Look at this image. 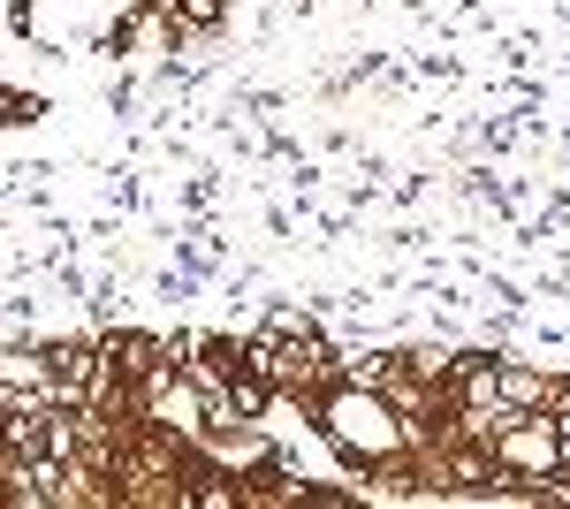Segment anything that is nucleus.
<instances>
[{
	"mask_svg": "<svg viewBox=\"0 0 570 509\" xmlns=\"http://www.w3.org/2000/svg\"><path fill=\"white\" fill-rule=\"evenodd\" d=\"M190 502H206V509H236V502H244V487H220V479H198V487H190Z\"/></svg>",
	"mask_w": 570,
	"mask_h": 509,
	"instance_id": "obj_4",
	"label": "nucleus"
},
{
	"mask_svg": "<svg viewBox=\"0 0 570 509\" xmlns=\"http://www.w3.org/2000/svg\"><path fill=\"white\" fill-rule=\"evenodd\" d=\"M168 8H176V16H190V23H214V16H220V0H168Z\"/></svg>",
	"mask_w": 570,
	"mask_h": 509,
	"instance_id": "obj_5",
	"label": "nucleus"
},
{
	"mask_svg": "<svg viewBox=\"0 0 570 509\" xmlns=\"http://www.w3.org/2000/svg\"><path fill=\"white\" fill-rule=\"evenodd\" d=\"M540 411H556L548 425H556V433L570 441V381H548V395H540Z\"/></svg>",
	"mask_w": 570,
	"mask_h": 509,
	"instance_id": "obj_3",
	"label": "nucleus"
},
{
	"mask_svg": "<svg viewBox=\"0 0 570 509\" xmlns=\"http://www.w3.org/2000/svg\"><path fill=\"white\" fill-rule=\"evenodd\" d=\"M556 471H570V441H563V464H556Z\"/></svg>",
	"mask_w": 570,
	"mask_h": 509,
	"instance_id": "obj_6",
	"label": "nucleus"
},
{
	"mask_svg": "<svg viewBox=\"0 0 570 509\" xmlns=\"http://www.w3.org/2000/svg\"><path fill=\"white\" fill-rule=\"evenodd\" d=\"M494 395H502L510 411H540L548 381H540V373H525V365H494Z\"/></svg>",
	"mask_w": 570,
	"mask_h": 509,
	"instance_id": "obj_2",
	"label": "nucleus"
},
{
	"mask_svg": "<svg viewBox=\"0 0 570 509\" xmlns=\"http://www.w3.org/2000/svg\"><path fill=\"white\" fill-rule=\"evenodd\" d=\"M494 457L518 471V479H548V471L563 464V433L540 419V411H518V419L494 433Z\"/></svg>",
	"mask_w": 570,
	"mask_h": 509,
	"instance_id": "obj_1",
	"label": "nucleus"
}]
</instances>
